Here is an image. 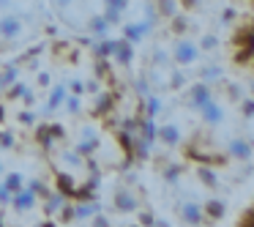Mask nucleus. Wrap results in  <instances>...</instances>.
<instances>
[{
	"instance_id": "obj_45",
	"label": "nucleus",
	"mask_w": 254,
	"mask_h": 227,
	"mask_svg": "<svg viewBox=\"0 0 254 227\" xmlns=\"http://www.w3.org/2000/svg\"><path fill=\"white\" fill-rule=\"evenodd\" d=\"M0 93H3V82H0Z\"/></svg>"
},
{
	"instance_id": "obj_1",
	"label": "nucleus",
	"mask_w": 254,
	"mask_h": 227,
	"mask_svg": "<svg viewBox=\"0 0 254 227\" xmlns=\"http://www.w3.org/2000/svg\"><path fill=\"white\" fill-rule=\"evenodd\" d=\"M199 52H202L199 44H194L191 39H178L175 47H172V61L178 66H191V63H197Z\"/></svg>"
},
{
	"instance_id": "obj_21",
	"label": "nucleus",
	"mask_w": 254,
	"mask_h": 227,
	"mask_svg": "<svg viewBox=\"0 0 254 227\" xmlns=\"http://www.w3.org/2000/svg\"><path fill=\"white\" fill-rule=\"evenodd\" d=\"M161 112V99L159 96H150V99H145V115L148 118H156Z\"/></svg>"
},
{
	"instance_id": "obj_40",
	"label": "nucleus",
	"mask_w": 254,
	"mask_h": 227,
	"mask_svg": "<svg viewBox=\"0 0 254 227\" xmlns=\"http://www.w3.org/2000/svg\"><path fill=\"white\" fill-rule=\"evenodd\" d=\"M19 99L25 101V107H30V104H33V90H30V88H25V93L19 96Z\"/></svg>"
},
{
	"instance_id": "obj_43",
	"label": "nucleus",
	"mask_w": 254,
	"mask_h": 227,
	"mask_svg": "<svg viewBox=\"0 0 254 227\" xmlns=\"http://www.w3.org/2000/svg\"><path fill=\"white\" fill-rule=\"evenodd\" d=\"M221 19H224V22H232V19H235V8H227L224 17H221Z\"/></svg>"
},
{
	"instance_id": "obj_33",
	"label": "nucleus",
	"mask_w": 254,
	"mask_h": 227,
	"mask_svg": "<svg viewBox=\"0 0 254 227\" xmlns=\"http://www.w3.org/2000/svg\"><path fill=\"white\" fill-rule=\"evenodd\" d=\"M183 82H186V77H183V74L181 72H175V74H172V82H170V88H183Z\"/></svg>"
},
{
	"instance_id": "obj_29",
	"label": "nucleus",
	"mask_w": 254,
	"mask_h": 227,
	"mask_svg": "<svg viewBox=\"0 0 254 227\" xmlns=\"http://www.w3.org/2000/svg\"><path fill=\"white\" fill-rule=\"evenodd\" d=\"M216 47H219V39H216V36H202V41H199V50H216Z\"/></svg>"
},
{
	"instance_id": "obj_15",
	"label": "nucleus",
	"mask_w": 254,
	"mask_h": 227,
	"mask_svg": "<svg viewBox=\"0 0 254 227\" xmlns=\"http://www.w3.org/2000/svg\"><path fill=\"white\" fill-rule=\"evenodd\" d=\"M63 101H66V88H63V85H58V88H52L50 99H47V110L44 112H47V115H52V112L63 104Z\"/></svg>"
},
{
	"instance_id": "obj_27",
	"label": "nucleus",
	"mask_w": 254,
	"mask_h": 227,
	"mask_svg": "<svg viewBox=\"0 0 254 227\" xmlns=\"http://www.w3.org/2000/svg\"><path fill=\"white\" fill-rule=\"evenodd\" d=\"M178 178H181V167H178V164L164 167V181L167 183H178Z\"/></svg>"
},
{
	"instance_id": "obj_35",
	"label": "nucleus",
	"mask_w": 254,
	"mask_h": 227,
	"mask_svg": "<svg viewBox=\"0 0 254 227\" xmlns=\"http://www.w3.org/2000/svg\"><path fill=\"white\" fill-rule=\"evenodd\" d=\"M241 110H243V115H246V118H252V115H254V99H246Z\"/></svg>"
},
{
	"instance_id": "obj_14",
	"label": "nucleus",
	"mask_w": 254,
	"mask_h": 227,
	"mask_svg": "<svg viewBox=\"0 0 254 227\" xmlns=\"http://www.w3.org/2000/svg\"><path fill=\"white\" fill-rule=\"evenodd\" d=\"M88 28H90V36H96V39H104L107 30H110V22H107L104 14H96V17H90Z\"/></svg>"
},
{
	"instance_id": "obj_32",
	"label": "nucleus",
	"mask_w": 254,
	"mask_h": 227,
	"mask_svg": "<svg viewBox=\"0 0 254 227\" xmlns=\"http://www.w3.org/2000/svg\"><path fill=\"white\" fill-rule=\"evenodd\" d=\"M61 222H74V205L63 203V208H61Z\"/></svg>"
},
{
	"instance_id": "obj_12",
	"label": "nucleus",
	"mask_w": 254,
	"mask_h": 227,
	"mask_svg": "<svg viewBox=\"0 0 254 227\" xmlns=\"http://www.w3.org/2000/svg\"><path fill=\"white\" fill-rule=\"evenodd\" d=\"M202 211H205V219L208 222H221L227 214V205L221 203V200H208V203L202 205Z\"/></svg>"
},
{
	"instance_id": "obj_44",
	"label": "nucleus",
	"mask_w": 254,
	"mask_h": 227,
	"mask_svg": "<svg viewBox=\"0 0 254 227\" xmlns=\"http://www.w3.org/2000/svg\"><path fill=\"white\" fill-rule=\"evenodd\" d=\"M183 3H186V6H194V3H197V0H183Z\"/></svg>"
},
{
	"instance_id": "obj_9",
	"label": "nucleus",
	"mask_w": 254,
	"mask_h": 227,
	"mask_svg": "<svg viewBox=\"0 0 254 227\" xmlns=\"http://www.w3.org/2000/svg\"><path fill=\"white\" fill-rule=\"evenodd\" d=\"M156 137H159L167 148H175V145L181 143V129H178V123H164V126L156 129Z\"/></svg>"
},
{
	"instance_id": "obj_5",
	"label": "nucleus",
	"mask_w": 254,
	"mask_h": 227,
	"mask_svg": "<svg viewBox=\"0 0 254 227\" xmlns=\"http://www.w3.org/2000/svg\"><path fill=\"white\" fill-rule=\"evenodd\" d=\"M36 203H39V194L33 192V189H19L17 194H11V205H14V211H30V208H36Z\"/></svg>"
},
{
	"instance_id": "obj_23",
	"label": "nucleus",
	"mask_w": 254,
	"mask_h": 227,
	"mask_svg": "<svg viewBox=\"0 0 254 227\" xmlns=\"http://www.w3.org/2000/svg\"><path fill=\"white\" fill-rule=\"evenodd\" d=\"M219 77H221V66H205L202 72H199V79H205V82L219 79Z\"/></svg>"
},
{
	"instance_id": "obj_39",
	"label": "nucleus",
	"mask_w": 254,
	"mask_h": 227,
	"mask_svg": "<svg viewBox=\"0 0 254 227\" xmlns=\"http://www.w3.org/2000/svg\"><path fill=\"white\" fill-rule=\"evenodd\" d=\"M39 85H44V88H50V85H52L50 72H41V74H39Z\"/></svg>"
},
{
	"instance_id": "obj_3",
	"label": "nucleus",
	"mask_w": 254,
	"mask_h": 227,
	"mask_svg": "<svg viewBox=\"0 0 254 227\" xmlns=\"http://www.w3.org/2000/svg\"><path fill=\"white\" fill-rule=\"evenodd\" d=\"M112 203H115V211H121V214H134L137 211V197H134V192H128V189H118L115 197H112Z\"/></svg>"
},
{
	"instance_id": "obj_11",
	"label": "nucleus",
	"mask_w": 254,
	"mask_h": 227,
	"mask_svg": "<svg viewBox=\"0 0 254 227\" xmlns=\"http://www.w3.org/2000/svg\"><path fill=\"white\" fill-rule=\"evenodd\" d=\"M227 153L232 156V159H238V161H246L249 156H252V145L246 143V140H230V145H227Z\"/></svg>"
},
{
	"instance_id": "obj_17",
	"label": "nucleus",
	"mask_w": 254,
	"mask_h": 227,
	"mask_svg": "<svg viewBox=\"0 0 254 227\" xmlns=\"http://www.w3.org/2000/svg\"><path fill=\"white\" fill-rule=\"evenodd\" d=\"M3 186H6V192L17 194L19 189H25V178L19 175V172H8V175L3 178Z\"/></svg>"
},
{
	"instance_id": "obj_30",
	"label": "nucleus",
	"mask_w": 254,
	"mask_h": 227,
	"mask_svg": "<svg viewBox=\"0 0 254 227\" xmlns=\"http://www.w3.org/2000/svg\"><path fill=\"white\" fill-rule=\"evenodd\" d=\"M28 186H30V189H33V192H36V194H39V197H47V194H50V186H47V183H44V181H30V183H28Z\"/></svg>"
},
{
	"instance_id": "obj_6",
	"label": "nucleus",
	"mask_w": 254,
	"mask_h": 227,
	"mask_svg": "<svg viewBox=\"0 0 254 227\" xmlns=\"http://www.w3.org/2000/svg\"><path fill=\"white\" fill-rule=\"evenodd\" d=\"M199 115H202V123H208V126H219V123L224 121V110H221V104L213 99L199 107Z\"/></svg>"
},
{
	"instance_id": "obj_25",
	"label": "nucleus",
	"mask_w": 254,
	"mask_h": 227,
	"mask_svg": "<svg viewBox=\"0 0 254 227\" xmlns=\"http://www.w3.org/2000/svg\"><path fill=\"white\" fill-rule=\"evenodd\" d=\"M128 8V0H104V11H126Z\"/></svg>"
},
{
	"instance_id": "obj_37",
	"label": "nucleus",
	"mask_w": 254,
	"mask_h": 227,
	"mask_svg": "<svg viewBox=\"0 0 254 227\" xmlns=\"http://www.w3.org/2000/svg\"><path fill=\"white\" fill-rule=\"evenodd\" d=\"M227 93L232 96V101H243L241 99V88H238V85H227Z\"/></svg>"
},
{
	"instance_id": "obj_36",
	"label": "nucleus",
	"mask_w": 254,
	"mask_h": 227,
	"mask_svg": "<svg viewBox=\"0 0 254 227\" xmlns=\"http://www.w3.org/2000/svg\"><path fill=\"white\" fill-rule=\"evenodd\" d=\"M33 121H36L33 112H19V123H25V126H33Z\"/></svg>"
},
{
	"instance_id": "obj_20",
	"label": "nucleus",
	"mask_w": 254,
	"mask_h": 227,
	"mask_svg": "<svg viewBox=\"0 0 254 227\" xmlns=\"http://www.w3.org/2000/svg\"><path fill=\"white\" fill-rule=\"evenodd\" d=\"M19 77V69L17 66H6L3 69V74H0V82H3V88H8V85H14Z\"/></svg>"
},
{
	"instance_id": "obj_22",
	"label": "nucleus",
	"mask_w": 254,
	"mask_h": 227,
	"mask_svg": "<svg viewBox=\"0 0 254 227\" xmlns=\"http://www.w3.org/2000/svg\"><path fill=\"white\" fill-rule=\"evenodd\" d=\"M63 104H66V110L71 112V115H77V112L82 110V101H79V96H77V93H71V96L66 93V101H63Z\"/></svg>"
},
{
	"instance_id": "obj_24",
	"label": "nucleus",
	"mask_w": 254,
	"mask_h": 227,
	"mask_svg": "<svg viewBox=\"0 0 254 227\" xmlns=\"http://www.w3.org/2000/svg\"><path fill=\"white\" fill-rule=\"evenodd\" d=\"M186 28H189V19L183 17V14H175V17H172V30H175L178 36H183Z\"/></svg>"
},
{
	"instance_id": "obj_41",
	"label": "nucleus",
	"mask_w": 254,
	"mask_h": 227,
	"mask_svg": "<svg viewBox=\"0 0 254 227\" xmlns=\"http://www.w3.org/2000/svg\"><path fill=\"white\" fill-rule=\"evenodd\" d=\"M82 90H85V85L79 82V79H71V93H77V96H79Z\"/></svg>"
},
{
	"instance_id": "obj_26",
	"label": "nucleus",
	"mask_w": 254,
	"mask_h": 227,
	"mask_svg": "<svg viewBox=\"0 0 254 227\" xmlns=\"http://www.w3.org/2000/svg\"><path fill=\"white\" fill-rule=\"evenodd\" d=\"M110 107H112V96H110V93H101L99 99H96V107H93V110H96V112H107Z\"/></svg>"
},
{
	"instance_id": "obj_19",
	"label": "nucleus",
	"mask_w": 254,
	"mask_h": 227,
	"mask_svg": "<svg viewBox=\"0 0 254 227\" xmlns=\"http://www.w3.org/2000/svg\"><path fill=\"white\" fill-rule=\"evenodd\" d=\"M156 11L164 17H175L178 14V0H156Z\"/></svg>"
},
{
	"instance_id": "obj_7",
	"label": "nucleus",
	"mask_w": 254,
	"mask_h": 227,
	"mask_svg": "<svg viewBox=\"0 0 254 227\" xmlns=\"http://www.w3.org/2000/svg\"><path fill=\"white\" fill-rule=\"evenodd\" d=\"M181 219L186 222V225H205V211L199 203H183L181 205Z\"/></svg>"
},
{
	"instance_id": "obj_28",
	"label": "nucleus",
	"mask_w": 254,
	"mask_h": 227,
	"mask_svg": "<svg viewBox=\"0 0 254 227\" xmlns=\"http://www.w3.org/2000/svg\"><path fill=\"white\" fill-rule=\"evenodd\" d=\"M63 161H66V164H79V161H82V153H79L77 148H74V151H63Z\"/></svg>"
},
{
	"instance_id": "obj_13",
	"label": "nucleus",
	"mask_w": 254,
	"mask_h": 227,
	"mask_svg": "<svg viewBox=\"0 0 254 227\" xmlns=\"http://www.w3.org/2000/svg\"><path fill=\"white\" fill-rule=\"evenodd\" d=\"M96 211H101L99 203H93V200H85V203L74 205V222H88L90 216L96 214Z\"/></svg>"
},
{
	"instance_id": "obj_8",
	"label": "nucleus",
	"mask_w": 254,
	"mask_h": 227,
	"mask_svg": "<svg viewBox=\"0 0 254 227\" xmlns=\"http://www.w3.org/2000/svg\"><path fill=\"white\" fill-rule=\"evenodd\" d=\"M112 58H115L121 66H131V61H134V47H131V41L115 39V50H112Z\"/></svg>"
},
{
	"instance_id": "obj_34",
	"label": "nucleus",
	"mask_w": 254,
	"mask_h": 227,
	"mask_svg": "<svg viewBox=\"0 0 254 227\" xmlns=\"http://www.w3.org/2000/svg\"><path fill=\"white\" fill-rule=\"evenodd\" d=\"M153 63H156V66H164V63H167V52L164 50H156L153 52Z\"/></svg>"
},
{
	"instance_id": "obj_2",
	"label": "nucleus",
	"mask_w": 254,
	"mask_h": 227,
	"mask_svg": "<svg viewBox=\"0 0 254 227\" xmlns=\"http://www.w3.org/2000/svg\"><path fill=\"white\" fill-rule=\"evenodd\" d=\"M0 36L6 41H17L22 36V17L19 14H3L0 17Z\"/></svg>"
},
{
	"instance_id": "obj_31",
	"label": "nucleus",
	"mask_w": 254,
	"mask_h": 227,
	"mask_svg": "<svg viewBox=\"0 0 254 227\" xmlns=\"http://www.w3.org/2000/svg\"><path fill=\"white\" fill-rule=\"evenodd\" d=\"M58 186H61V192H63V194H71L74 181H71V178H66V175H58Z\"/></svg>"
},
{
	"instance_id": "obj_4",
	"label": "nucleus",
	"mask_w": 254,
	"mask_h": 227,
	"mask_svg": "<svg viewBox=\"0 0 254 227\" xmlns=\"http://www.w3.org/2000/svg\"><path fill=\"white\" fill-rule=\"evenodd\" d=\"M213 99V93H210V85L205 82V79H199L197 85H191V90H189V104L191 107H202V104H208V101Z\"/></svg>"
},
{
	"instance_id": "obj_10",
	"label": "nucleus",
	"mask_w": 254,
	"mask_h": 227,
	"mask_svg": "<svg viewBox=\"0 0 254 227\" xmlns=\"http://www.w3.org/2000/svg\"><path fill=\"white\" fill-rule=\"evenodd\" d=\"M150 30V19H145V22H131V25H123V39L131 41V44H137V41H142V36Z\"/></svg>"
},
{
	"instance_id": "obj_42",
	"label": "nucleus",
	"mask_w": 254,
	"mask_h": 227,
	"mask_svg": "<svg viewBox=\"0 0 254 227\" xmlns=\"http://www.w3.org/2000/svg\"><path fill=\"white\" fill-rule=\"evenodd\" d=\"M153 219H156L153 214H139V222H142V225H153Z\"/></svg>"
},
{
	"instance_id": "obj_18",
	"label": "nucleus",
	"mask_w": 254,
	"mask_h": 227,
	"mask_svg": "<svg viewBox=\"0 0 254 227\" xmlns=\"http://www.w3.org/2000/svg\"><path fill=\"white\" fill-rule=\"evenodd\" d=\"M139 134H142L148 143H153V140H156V123H153V118L145 115L142 121H139Z\"/></svg>"
},
{
	"instance_id": "obj_46",
	"label": "nucleus",
	"mask_w": 254,
	"mask_h": 227,
	"mask_svg": "<svg viewBox=\"0 0 254 227\" xmlns=\"http://www.w3.org/2000/svg\"><path fill=\"white\" fill-rule=\"evenodd\" d=\"M252 90H254V85H252Z\"/></svg>"
},
{
	"instance_id": "obj_38",
	"label": "nucleus",
	"mask_w": 254,
	"mask_h": 227,
	"mask_svg": "<svg viewBox=\"0 0 254 227\" xmlns=\"http://www.w3.org/2000/svg\"><path fill=\"white\" fill-rule=\"evenodd\" d=\"M11 145H14L11 134H0V148H11Z\"/></svg>"
},
{
	"instance_id": "obj_16",
	"label": "nucleus",
	"mask_w": 254,
	"mask_h": 227,
	"mask_svg": "<svg viewBox=\"0 0 254 227\" xmlns=\"http://www.w3.org/2000/svg\"><path fill=\"white\" fill-rule=\"evenodd\" d=\"M197 178L205 183V186H210V189H216V186H219V175H216V172H213V167H208L205 161L197 167Z\"/></svg>"
}]
</instances>
